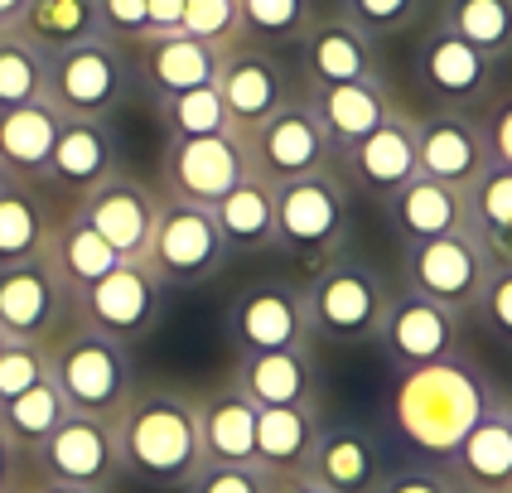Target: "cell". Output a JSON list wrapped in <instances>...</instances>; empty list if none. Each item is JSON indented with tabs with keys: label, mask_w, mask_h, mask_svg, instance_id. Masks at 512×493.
<instances>
[{
	"label": "cell",
	"mask_w": 512,
	"mask_h": 493,
	"mask_svg": "<svg viewBox=\"0 0 512 493\" xmlns=\"http://www.w3.org/2000/svg\"><path fill=\"white\" fill-rule=\"evenodd\" d=\"M493 402H498L493 382L469 358L450 353L426 368L392 373L382 416H387V431L397 435V445L440 464Z\"/></svg>",
	"instance_id": "1"
},
{
	"label": "cell",
	"mask_w": 512,
	"mask_h": 493,
	"mask_svg": "<svg viewBox=\"0 0 512 493\" xmlns=\"http://www.w3.org/2000/svg\"><path fill=\"white\" fill-rule=\"evenodd\" d=\"M112 426L121 474L145 489H184L203 469L194 397L179 387H136Z\"/></svg>",
	"instance_id": "2"
},
{
	"label": "cell",
	"mask_w": 512,
	"mask_h": 493,
	"mask_svg": "<svg viewBox=\"0 0 512 493\" xmlns=\"http://www.w3.org/2000/svg\"><path fill=\"white\" fill-rule=\"evenodd\" d=\"M300 295H305V315H310L314 339H324L334 348H353L377 339V324L387 315L392 286L372 261L353 257V252H334V257L314 261Z\"/></svg>",
	"instance_id": "3"
},
{
	"label": "cell",
	"mask_w": 512,
	"mask_h": 493,
	"mask_svg": "<svg viewBox=\"0 0 512 493\" xmlns=\"http://www.w3.org/2000/svg\"><path fill=\"white\" fill-rule=\"evenodd\" d=\"M49 377L63 392L68 411L102 416V421H116L121 406L131 402V392H136L131 348L97 334V329H87L78 319L49 344Z\"/></svg>",
	"instance_id": "4"
},
{
	"label": "cell",
	"mask_w": 512,
	"mask_h": 493,
	"mask_svg": "<svg viewBox=\"0 0 512 493\" xmlns=\"http://www.w3.org/2000/svg\"><path fill=\"white\" fill-rule=\"evenodd\" d=\"M131 58L116 39H87L73 49L49 54L44 68V102L63 121H112L131 97Z\"/></svg>",
	"instance_id": "5"
},
{
	"label": "cell",
	"mask_w": 512,
	"mask_h": 493,
	"mask_svg": "<svg viewBox=\"0 0 512 493\" xmlns=\"http://www.w3.org/2000/svg\"><path fill=\"white\" fill-rule=\"evenodd\" d=\"M348 228H353V189L339 179L334 165L276 184V247L281 252L324 261L343 252Z\"/></svg>",
	"instance_id": "6"
},
{
	"label": "cell",
	"mask_w": 512,
	"mask_h": 493,
	"mask_svg": "<svg viewBox=\"0 0 512 493\" xmlns=\"http://www.w3.org/2000/svg\"><path fill=\"white\" fill-rule=\"evenodd\" d=\"M145 261L165 281V290H199L228 266L232 252L213 223V208L160 199V218H155Z\"/></svg>",
	"instance_id": "7"
},
{
	"label": "cell",
	"mask_w": 512,
	"mask_h": 493,
	"mask_svg": "<svg viewBox=\"0 0 512 493\" xmlns=\"http://www.w3.org/2000/svg\"><path fill=\"white\" fill-rule=\"evenodd\" d=\"M488 271H493V261L474 242L469 228L450 232V237H435V242L401 247V290L421 295V300L450 310V315H469L474 310Z\"/></svg>",
	"instance_id": "8"
},
{
	"label": "cell",
	"mask_w": 512,
	"mask_h": 493,
	"mask_svg": "<svg viewBox=\"0 0 512 493\" xmlns=\"http://www.w3.org/2000/svg\"><path fill=\"white\" fill-rule=\"evenodd\" d=\"M73 315L78 324L131 348L150 339L165 315V281L150 271V261H116L97 286H87L73 300Z\"/></svg>",
	"instance_id": "9"
},
{
	"label": "cell",
	"mask_w": 512,
	"mask_h": 493,
	"mask_svg": "<svg viewBox=\"0 0 512 493\" xmlns=\"http://www.w3.org/2000/svg\"><path fill=\"white\" fill-rule=\"evenodd\" d=\"M247 174H252L247 170V145H242L237 131H223V136H165L160 199L213 208Z\"/></svg>",
	"instance_id": "10"
},
{
	"label": "cell",
	"mask_w": 512,
	"mask_h": 493,
	"mask_svg": "<svg viewBox=\"0 0 512 493\" xmlns=\"http://www.w3.org/2000/svg\"><path fill=\"white\" fill-rule=\"evenodd\" d=\"M242 145H247V170L256 179H266L271 189L334 165V141L324 136V126H319V116H314V107L305 97L285 102L271 121H261L256 131H247Z\"/></svg>",
	"instance_id": "11"
},
{
	"label": "cell",
	"mask_w": 512,
	"mask_h": 493,
	"mask_svg": "<svg viewBox=\"0 0 512 493\" xmlns=\"http://www.w3.org/2000/svg\"><path fill=\"white\" fill-rule=\"evenodd\" d=\"M232 353H310V315L305 295L290 281H256L242 286L228 305Z\"/></svg>",
	"instance_id": "12"
},
{
	"label": "cell",
	"mask_w": 512,
	"mask_h": 493,
	"mask_svg": "<svg viewBox=\"0 0 512 493\" xmlns=\"http://www.w3.org/2000/svg\"><path fill=\"white\" fill-rule=\"evenodd\" d=\"M73 324V295L49 257L0 261V334L20 344H54Z\"/></svg>",
	"instance_id": "13"
},
{
	"label": "cell",
	"mask_w": 512,
	"mask_h": 493,
	"mask_svg": "<svg viewBox=\"0 0 512 493\" xmlns=\"http://www.w3.org/2000/svg\"><path fill=\"white\" fill-rule=\"evenodd\" d=\"M213 92H218V102L228 112V126L237 136L256 131L261 121H271V116L281 112L285 102H295V87H290L285 63L266 44H252V39H237L232 49H223Z\"/></svg>",
	"instance_id": "14"
},
{
	"label": "cell",
	"mask_w": 512,
	"mask_h": 493,
	"mask_svg": "<svg viewBox=\"0 0 512 493\" xmlns=\"http://www.w3.org/2000/svg\"><path fill=\"white\" fill-rule=\"evenodd\" d=\"M34 464H39V474L54 479V484L112 489V479L121 474V460H116V426L102 421V416L68 411L54 426V435L34 450Z\"/></svg>",
	"instance_id": "15"
},
{
	"label": "cell",
	"mask_w": 512,
	"mask_h": 493,
	"mask_svg": "<svg viewBox=\"0 0 512 493\" xmlns=\"http://www.w3.org/2000/svg\"><path fill=\"white\" fill-rule=\"evenodd\" d=\"M334 170H339L348 189H358V194H368L377 203L387 194H397L406 179H416V116H401L392 107L377 131L343 145L334 155Z\"/></svg>",
	"instance_id": "16"
},
{
	"label": "cell",
	"mask_w": 512,
	"mask_h": 493,
	"mask_svg": "<svg viewBox=\"0 0 512 493\" xmlns=\"http://www.w3.org/2000/svg\"><path fill=\"white\" fill-rule=\"evenodd\" d=\"M488 141L474 112L440 107L430 116H416V174L440 179L450 189H469L488 170Z\"/></svg>",
	"instance_id": "17"
},
{
	"label": "cell",
	"mask_w": 512,
	"mask_h": 493,
	"mask_svg": "<svg viewBox=\"0 0 512 493\" xmlns=\"http://www.w3.org/2000/svg\"><path fill=\"white\" fill-rule=\"evenodd\" d=\"M377 344L387 353L392 373L401 368H426V363H440L459 353V315L430 305L411 290H397L387 300V315L377 324Z\"/></svg>",
	"instance_id": "18"
},
{
	"label": "cell",
	"mask_w": 512,
	"mask_h": 493,
	"mask_svg": "<svg viewBox=\"0 0 512 493\" xmlns=\"http://www.w3.org/2000/svg\"><path fill=\"white\" fill-rule=\"evenodd\" d=\"M78 213L112 242V252L121 261H145L150 237H155V218H160V194L116 170L112 179H102L92 194L78 199Z\"/></svg>",
	"instance_id": "19"
},
{
	"label": "cell",
	"mask_w": 512,
	"mask_h": 493,
	"mask_svg": "<svg viewBox=\"0 0 512 493\" xmlns=\"http://www.w3.org/2000/svg\"><path fill=\"white\" fill-rule=\"evenodd\" d=\"M126 58H131V83L145 87L150 102H160L174 92L213 87L223 49H208L189 34H145L136 44H126Z\"/></svg>",
	"instance_id": "20"
},
{
	"label": "cell",
	"mask_w": 512,
	"mask_h": 493,
	"mask_svg": "<svg viewBox=\"0 0 512 493\" xmlns=\"http://www.w3.org/2000/svg\"><path fill=\"white\" fill-rule=\"evenodd\" d=\"M416 83L426 87L440 107L469 112L474 102H484L493 92V58L479 54L474 44H464L450 29H430L416 44Z\"/></svg>",
	"instance_id": "21"
},
{
	"label": "cell",
	"mask_w": 512,
	"mask_h": 493,
	"mask_svg": "<svg viewBox=\"0 0 512 493\" xmlns=\"http://www.w3.org/2000/svg\"><path fill=\"white\" fill-rule=\"evenodd\" d=\"M300 68L310 87L339 83H377V49L363 29H353L343 15H314L310 29L300 34Z\"/></svg>",
	"instance_id": "22"
},
{
	"label": "cell",
	"mask_w": 512,
	"mask_h": 493,
	"mask_svg": "<svg viewBox=\"0 0 512 493\" xmlns=\"http://www.w3.org/2000/svg\"><path fill=\"white\" fill-rule=\"evenodd\" d=\"M387 474L382 460V445L372 440L368 426H353V421H334V426H319L314 440V455L305 464V479L324 493H372Z\"/></svg>",
	"instance_id": "23"
},
{
	"label": "cell",
	"mask_w": 512,
	"mask_h": 493,
	"mask_svg": "<svg viewBox=\"0 0 512 493\" xmlns=\"http://www.w3.org/2000/svg\"><path fill=\"white\" fill-rule=\"evenodd\" d=\"M440 464H445V474L455 479L459 489L508 493L512 489V411H508V402L488 406Z\"/></svg>",
	"instance_id": "24"
},
{
	"label": "cell",
	"mask_w": 512,
	"mask_h": 493,
	"mask_svg": "<svg viewBox=\"0 0 512 493\" xmlns=\"http://www.w3.org/2000/svg\"><path fill=\"white\" fill-rule=\"evenodd\" d=\"M387 208V228L401 247H416V242H435V237H450V232H464L469 223V199L464 189H450L440 179H406L397 194L382 199Z\"/></svg>",
	"instance_id": "25"
},
{
	"label": "cell",
	"mask_w": 512,
	"mask_h": 493,
	"mask_svg": "<svg viewBox=\"0 0 512 493\" xmlns=\"http://www.w3.org/2000/svg\"><path fill=\"white\" fill-rule=\"evenodd\" d=\"M116 170H121V145H116L112 121H63L44 179L58 194L83 199L102 179H112Z\"/></svg>",
	"instance_id": "26"
},
{
	"label": "cell",
	"mask_w": 512,
	"mask_h": 493,
	"mask_svg": "<svg viewBox=\"0 0 512 493\" xmlns=\"http://www.w3.org/2000/svg\"><path fill=\"white\" fill-rule=\"evenodd\" d=\"M203 464H256V406L237 387H213L194 397Z\"/></svg>",
	"instance_id": "27"
},
{
	"label": "cell",
	"mask_w": 512,
	"mask_h": 493,
	"mask_svg": "<svg viewBox=\"0 0 512 493\" xmlns=\"http://www.w3.org/2000/svg\"><path fill=\"white\" fill-rule=\"evenodd\" d=\"M319 411L314 402L300 406H256V469L266 479L281 474H305L319 440Z\"/></svg>",
	"instance_id": "28"
},
{
	"label": "cell",
	"mask_w": 512,
	"mask_h": 493,
	"mask_svg": "<svg viewBox=\"0 0 512 493\" xmlns=\"http://www.w3.org/2000/svg\"><path fill=\"white\" fill-rule=\"evenodd\" d=\"M232 387H237L252 406L314 402V392H319L314 353H237Z\"/></svg>",
	"instance_id": "29"
},
{
	"label": "cell",
	"mask_w": 512,
	"mask_h": 493,
	"mask_svg": "<svg viewBox=\"0 0 512 493\" xmlns=\"http://www.w3.org/2000/svg\"><path fill=\"white\" fill-rule=\"evenodd\" d=\"M319 116V126H324V136L334 141V155H339L343 145L363 141L368 131H377L387 112H392V92L387 83L377 78V83H339V87H310V97H305Z\"/></svg>",
	"instance_id": "30"
},
{
	"label": "cell",
	"mask_w": 512,
	"mask_h": 493,
	"mask_svg": "<svg viewBox=\"0 0 512 493\" xmlns=\"http://www.w3.org/2000/svg\"><path fill=\"white\" fill-rule=\"evenodd\" d=\"M44 257H49V266L58 271V281H63V290H68L73 300H78L87 286H97V281L112 271L116 261H121L112 252V242L92 228L78 208H68V213L54 223Z\"/></svg>",
	"instance_id": "31"
},
{
	"label": "cell",
	"mask_w": 512,
	"mask_h": 493,
	"mask_svg": "<svg viewBox=\"0 0 512 493\" xmlns=\"http://www.w3.org/2000/svg\"><path fill=\"white\" fill-rule=\"evenodd\" d=\"M58 131H63V116L49 102H29V107L0 112V170L10 179L39 184L44 170H49Z\"/></svg>",
	"instance_id": "32"
},
{
	"label": "cell",
	"mask_w": 512,
	"mask_h": 493,
	"mask_svg": "<svg viewBox=\"0 0 512 493\" xmlns=\"http://www.w3.org/2000/svg\"><path fill=\"white\" fill-rule=\"evenodd\" d=\"M213 223L223 232L232 257H256L276 247V189L266 179L247 174L232 194L213 203Z\"/></svg>",
	"instance_id": "33"
},
{
	"label": "cell",
	"mask_w": 512,
	"mask_h": 493,
	"mask_svg": "<svg viewBox=\"0 0 512 493\" xmlns=\"http://www.w3.org/2000/svg\"><path fill=\"white\" fill-rule=\"evenodd\" d=\"M54 208L39 194V184L5 179L0 184V261L44 257L49 232H54Z\"/></svg>",
	"instance_id": "34"
},
{
	"label": "cell",
	"mask_w": 512,
	"mask_h": 493,
	"mask_svg": "<svg viewBox=\"0 0 512 493\" xmlns=\"http://www.w3.org/2000/svg\"><path fill=\"white\" fill-rule=\"evenodd\" d=\"M15 34L29 39L39 54H58L87 39H102V20H97V0H25Z\"/></svg>",
	"instance_id": "35"
},
{
	"label": "cell",
	"mask_w": 512,
	"mask_h": 493,
	"mask_svg": "<svg viewBox=\"0 0 512 493\" xmlns=\"http://www.w3.org/2000/svg\"><path fill=\"white\" fill-rule=\"evenodd\" d=\"M469 223L464 228L474 232V242L488 252L493 266H512V170L503 165H488L469 189Z\"/></svg>",
	"instance_id": "36"
},
{
	"label": "cell",
	"mask_w": 512,
	"mask_h": 493,
	"mask_svg": "<svg viewBox=\"0 0 512 493\" xmlns=\"http://www.w3.org/2000/svg\"><path fill=\"white\" fill-rule=\"evenodd\" d=\"M440 29L459 34L493 63L512 54V0H445L440 5Z\"/></svg>",
	"instance_id": "37"
},
{
	"label": "cell",
	"mask_w": 512,
	"mask_h": 493,
	"mask_svg": "<svg viewBox=\"0 0 512 493\" xmlns=\"http://www.w3.org/2000/svg\"><path fill=\"white\" fill-rule=\"evenodd\" d=\"M68 416V402H63V392L54 387V377H44V382H34L29 392H20L15 402L0 406V431L10 435L20 450H39L49 435H54V426Z\"/></svg>",
	"instance_id": "38"
},
{
	"label": "cell",
	"mask_w": 512,
	"mask_h": 493,
	"mask_svg": "<svg viewBox=\"0 0 512 493\" xmlns=\"http://www.w3.org/2000/svg\"><path fill=\"white\" fill-rule=\"evenodd\" d=\"M44 68L49 54H39L15 29H0V112L44 102Z\"/></svg>",
	"instance_id": "39"
},
{
	"label": "cell",
	"mask_w": 512,
	"mask_h": 493,
	"mask_svg": "<svg viewBox=\"0 0 512 493\" xmlns=\"http://www.w3.org/2000/svg\"><path fill=\"white\" fill-rule=\"evenodd\" d=\"M242 15V39L252 44H300V34L314 20V0H237Z\"/></svg>",
	"instance_id": "40"
},
{
	"label": "cell",
	"mask_w": 512,
	"mask_h": 493,
	"mask_svg": "<svg viewBox=\"0 0 512 493\" xmlns=\"http://www.w3.org/2000/svg\"><path fill=\"white\" fill-rule=\"evenodd\" d=\"M155 112H160L165 136H223V131H232L228 112H223V102H218L213 87H194V92L160 97Z\"/></svg>",
	"instance_id": "41"
},
{
	"label": "cell",
	"mask_w": 512,
	"mask_h": 493,
	"mask_svg": "<svg viewBox=\"0 0 512 493\" xmlns=\"http://www.w3.org/2000/svg\"><path fill=\"white\" fill-rule=\"evenodd\" d=\"M179 34L199 39V44H208V49H232V44L242 39V15H237V0H184Z\"/></svg>",
	"instance_id": "42"
},
{
	"label": "cell",
	"mask_w": 512,
	"mask_h": 493,
	"mask_svg": "<svg viewBox=\"0 0 512 493\" xmlns=\"http://www.w3.org/2000/svg\"><path fill=\"white\" fill-rule=\"evenodd\" d=\"M44 377H49V344L5 339V348H0V406L15 402L20 392H29Z\"/></svg>",
	"instance_id": "43"
},
{
	"label": "cell",
	"mask_w": 512,
	"mask_h": 493,
	"mask_svg": "<svg viewBox=\"0 0 512 493\" xmlns=\"http://www.w3.org/2000/svg\"><path fill=\"white\" fill-rule=\"evenodd\" d=\"M421 0H343V20L353 29H363L368 39H382V34H397L416 20Z\"/></svg>",
	"instance_id": "44"
},
{
	"label": "cell",
	"mask_w": 512,
	"mask_h": 493,
	"mask_svg": "<svg viewBox=\"0 0 512 493\" xmlns=\"http://www.w3.org/2000/svg\"><path fill=\"white\" fill-rule=\"evenodd\" d=\"M474 315L484 319V329L493 339L512 344V266H493V271H488L484 290H479V300H474Z\"/></svg>",
	"instance_id": "45"
},
{
	"label": "cell",
	"mask_w": 512,
	"mask_h": 493,
	"mask_svg": "<svg viewBox=\"0 0 512 493\" xmlns=\"http://www.w3.org/2000/svg\"><path fill=\"white\" fill-rule=\"evenodd\" d=\"M266 484L256 464H203L179 493H266Z\"/></svg>",
	"instance_id": "46"
},
{
	"label": "cell",
	"mask_w": 512,
	"mask_h": 493,
	"mask_svg": "<svg viewBox=\"0 0 512 493\" xmlns=\"http://www.w3.org/2000/svg\"><path fill=\"white\" fill-rule=\"evenodd\" d=\"M372 493H455V479L445 464H411V469H387Z\"/></svg>",
	"instance_id": "47"
},
{
	"label": "cell",
	"mask_w": 512,
	"mask_h": 493,
	"mask_svg": "<svg viewBox=\"0 0 512 493\" xmlns=\"http://www.w3.org/2000/svg\"><path fill=\"white\" fill-rule=\"evenodd\" d=\"M97 20H102L107 39L136 44L145 39V0H97Z\"/></svg>",
	"instance_id": "48"
},
{
	"label": "cell",
	"mask_w": 512,
	"mask_h": 493,
	"mask_svg": "<svg viewBox=\"0 0 512 493\" xmlns=\"http://www.w3.org/2000/svg\"><path fill=\"white\" fill-rule=\"evenodd\" d=\"M479 126H484V141H488V160L512 170V92H503V97L479 116Z\"/></svg>",
	"instance_id": "49"
},
{
	"label": "cell",
	"mask_w": 512,
	"mask_h": 493,
	"mask_svg": "<svg viewBox=\"0 0 512 493\" xmlns=\"http://www.w3.org/2000/svg\"><path fill=\"white\" fill-rule=\"evenodd\" d=\"M184 0H145V34H179Z\"/></svg>",
	"instance_id": "50"
},
{
	"label": "cell",
	"mask_w": 512,
	"mask_h": 493,
	"mask_svg": "<svg viewBox=\"0 0 512 493\" xmlns=\"http://www.w3.org/2000/svg\"><path fill=\"white\" fill-rule=\"evenodd\" d=\"M20 464H25V450L0 431V493L20 489Z\"/></svg>",
	"instance_id": "51"
},
{
	"label": "cell",
	"mask_w": 512,
	"mask_h": 493,
	"mask_svg": "<svg viewBox=\"0 0 512 493\" xmlns=\"http://www.w3.org/2000/svg\"><path fill=\"white\" fill-rule=\"evenodd\" d=\"M266 493H324V489H314L305 474H281V479L266 484Z\"/></svg>",
	"instance_id": "52"
},
{
	"label": "cell",
	"mask_w": 512,
	"mask_h": 493,
	"mask_svg": "<svg viewBox=\"0 0 512 493\" xmlns=\"http://www.w3.org/2000/svg\"><path fill=\"white\" fill-rule=\"evenodd\" d=\"M34 493H107V489H78V484H54V479H39Z\"/></svg>",
	"instance_id": "53"
},
{
	"label": "cell",
	"mask_w": 512,
	"mask_h": 493,
	"mask_svg": "<svg viewBox=\"0 0 512 493\" xmlns=\"http://www.w3.org/2000/svg\"><path fill=\"white\" fill-rule=\"evenodd\" d=\"M20 10H25V0H0V25L10 29L15 20H20Z\"/></svg>",
	"instance_id": "54"
},
{
	"label": "cell",
	"mask_w": 512,
	"mask_h": 493,
	"mask_svg": "<svg viewBox=\"0 0 512 493\" xmlns=\"http://www.w3.org/2000/svg\"><path fill=\"white\" fill-rule=\"evenodd\" d=\"M455 493H474V489H459V484H455Z\"/></svg>",
	"instance_id": "55"
},
{
	"label": "cell",
	"mask_w": 512,
	"mask_h": 493,
	"mask_svg": "<svg viewBox=\"0 0 512 493\" xmlns=\"http://www.w3.org/2000/svg\"><path fill=\"white\" fill-rule=\"evenodd\" d=\"M5 179H10V174H5V170H0V184H5Z\"/></svg>",
	"instance_id": "56"
},
{
	"label": "cell",
	"mask_w": 512,
	"mask_h": 493,
	"mask_svg": "<svg viewBox=\"0 0 512 493\" xmlns=\"http://www.w3.org/2000/svg\"><path fill=\"white\" fill-rule=\"evenodd\" d=\"M0 348H5V334H0Z\"/></svg>",
	"instance_id": "57"
},
{
	"label": "cell",
	"mask_w": 512,
	"mask_h": 493,
	"mask_svg": "<svg viewBox=\"0 0 512 493\" xmlns=\"http://www.w3.org/2000/svg\"><path fill=\"white\" fill-rule=\"evenodd\" d=\"M10 493H20V489H10Z\"/></svg>",
	"instance_id": "58"
},
{
	"label": "cell",
	"mask_w": 512,
	"mask_h": 493,
	"mask_svg": "<svg viewBox=\"0 0 512 493\" xmlns=\"http://www.w3.org/2000/svg\"><path fill=\"white\" fill-rule=\"evenodd\" d=\"M508 411H512V402H508Z\"/></svg>",
	"instance_id": "59"
},
{
	"label": "cell",
	"mask_w": 512,
	"mask_h": 493,
	"mask_svg": "<svg viewBox=\"0 0 512 493\" xmlns=\"http://www.w3.org/2000/svg\"><path fill=\"white\" fill-rule=\"evenodd\" d=\"M0 29H5V25H0Z\"/></svg>",
	"instance_id": "60"
},
{
	"label": "cell",
	"mask_w": 512,
	"mask_h": 493,
	"mask_svg": "<svg viewBox=\"0 0 512 493\" xmlns=\"http://www.w3.org/2000/svg\"><path fill=\"white\" fill-rule=\"evenodd\" d=\"M508 493H512V489H508Z\"/></svg>",
	"instance_id": "61"
}]
</instances>
